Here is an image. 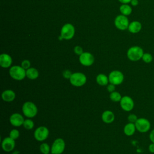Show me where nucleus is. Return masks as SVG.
I'll list each match as a JSON object with an SVG mask.
<instances>
[{
  "label": "nucleus",
  "mask_w": 154,
  "mask_h": 154,
  "mask_svg": "<svg viewBox=\"0 0 154 154\" xmlns=\"http://www.w3.org/2000/svg\"><path fill=\"white\" fill-rule=\"evenodd\" d=\"M22 112L25 117L32 119L37 114L38 108L34 102L26 101L22 105Z\"/></svg>",
  "instance_id": "nucleus-1"
},
{
  "label": "nucleus",
  "mask_w": 154,
  "mask_h": 154,
  "mask_svg": "<svg viewBox=\"0 0 154 154\" xmlns=\"http://www.w3.org/2000/svg\"><path fill=\"white\" fill-rule=\"evenodd\" d=\"M9 75L14 80L22 81L26 77V70L21 66L14 65L10 67Z\"/></svg>",
  "instance_id": "nucleus-2"
},
{
  "label": "nucleus",
  "mask_w": 154,
  "mask_h": 154,
  "mask_svg": "<svg viewBox=\"0 0 154 154\" xmlns=\"http://www.w3.org/2000/svg\"><path fill=\"white\" fill-rule=\"evenodd\" d=\"M87 80V76L84 73L82 72H75L72 73L69 79V82L72 85L80 87L86 84Z\"/></svg>",
  "instance_id": "nucleus-3"
},
{
  "label": "nucleus",
  "mask_w": 154,
  "mask_h": 154,
  "mask_svg": "<svg viewBox=\"0 0 154 154\" xmlns=\"http://www.w3.org/2000/svg\"><path fill=\"white\" fill-rule=\"evenodd\" d=\"M143 54V49L138 46H132L127 51V57L132 61H139L142 58Z\"/></svg>",
  "instance_id": "nucleus-4"
},
{
  "label": "nucleus",
  "mask_w": 154,
  "mask_h": 154,
  "mask_svg": "<svg viewBox=\"0 0 154 154\" xmlns=\"http://www.w3.org/2000/svg\"><path fill=\"white\" fill-rule=\"evenodd\" d=\"M75 32V29L74 26L69 23L64 24L61 29L60 36L64 40L72 39Z\"/></svg>",
  "instance_id": "nucleus-5"
},
{
  "label": "nucleus",
  "mask_w": 154,
  "mask_h": 154,
  "mask_svg": "<svg viewBox=\"0 0 154 154\" xmlns=\"http://www.w3.org/2000/svg\"><path fill=\"white\" fill-rule=\"evenodd\" d=\"M108 79L109 83L115 85H119L124 81V75L120 70H114L109 73Z\"/></svg>",
  "instance_id": "nucleus-6"
},
{
  "label": "nucleus",
  "mask_w": 154,
  "mask_h": 154,
  "mask_svg": "<svg viewBox=\"0 0 154 154\" xmlns=\"http://www.w3.org/2000/svg\"><path fill=\"white\" fill-rule=\"evenodd\" d=\"M51 153L52 154H62L65 150L66 143L61 138H56L51 146Z\"/></svg>",
  "instance_id": "nucleus-7"
},
{
  "label": "nucleus",
  "mask_w": 154,
  "mask_h": 154,
  "mask_svg": "<svg viewBox=\"0 0 154 154\" xmlns=\"http://www.w3.org/2000/svg\"><path fill=\"white\" fill-rule=\"evenodd\" d=\"M49 134L48 128L45 126H40L37 128L34 132V137L38 141H43L46 140Z\"/></svg>",
  "instance_id": "nucleus-8"
},
{
  "label": "nucleus",
  "mask_w": 154,
  "mask_h": 154,
  "mask_svg": "<svg viewBox=\"0 0 154 154\" xmlns=\"http://www.w3.org/2000/svg\"><path fill=\"white\" fill-rule=\"evenodd\" d=\"M135 125L136 129L141 133L148 132L151 128V124L149 120L144 117L138 118L135 123Z\"/></svg>",
  "instance_id": "nucleus-9"
},
{
  "label": "nucleus",
  "mask_w": 154,
  "mask_h": 154,
  "mask_svg": "<svg viewBox=\"0 0 154 154\" xmlns=\"http://www.w3.org/2000/svg\"><path fill=\"white\" fill-rule=\"evenodd\" d=\"M114 25L117 29L123 31L128 28L129 22L127 16L123 14H120L115 18Z\"/></svg>",
  "instance_id": "nucleus-10"
},
{
  "label": "nucleus",
  "mask_w": 154,
  "mask_h": 154,
  "mask_svg": "<svg viewBox=\"0 0 154 154\" xmlns=\"http://www.w3.org/2000/svg\"><path fill=\"white\" fill-rule=\"evenodd\" d=\"M120 102L121 108L126 112L132 111L134 107V102L132 98L129 96H122Z\"/></svg>",
  "instance_id": "nucleus-11"
},
{
  "label": "nucleus",
  "mask_w": 154,
  "mask_h": 154,
  "mask_svg": "<svg viewBox=\"0 0 154 154\" xmlns=\"http://www.w3.org/2000/svg\"><path fill=\"white\" fill-rule=\"evenodd\" d=\"M79 61L81 64L84 66H91L94 62V57L90 52H84L79 57Z\"/></svg>",
  "instance_id": "nucleus-12"
},
{
  "label": "nucleus",
  "mask_w": 154,
  "mask_h": 154,
  "mask_svg": "<svg viewBox=\"0 0 154 154\" xmlns=\"http://www.w3.org/2000/svg\"><path fill=\"white\" fill-rule=\"evenodd\" d=\"M15 140L10 137L4 138L1 142L2 149L5 152H10L13 151L15 147Z\"/></svg>",
  "instance_id": "nucleus-13"
},
{
  "label": "nucleus",
  "mask_w": 154,
  "mask_h": 154,
  "mask_svg": "<svg viewBox=\"0 0 154 154\" xmlns=\"http://www.w3.org/2000/svg\"><path fill=\"white\" fill-rule=\"evenodd\" d=\"M24 120L25 119L23 116L18 112L13 113L9 118L10 124L14 127H19L22 126Z\"/></svg>",
  "instance_id": "nucleus-14"
},
{
  "label": "nucleus",
  "mask_w": 154,
  "mask_h": 154,
  "mask_svg": "<svg viewBox=\"0 0 154 154\" xmlns=\"http://www.w3.org/2000/svg\"><path fill=\"white\" fill-rule=\"evenodd\" d=\"M12 63V58L9 54L3 53L0 55V66L2 68L7 69L11 67Z\"/></svg>",
  "instance_id": "nucleus-15"
},
{
  "label": "nucleus",
  "mask_w": 154,
  "mask_h": 154,
  "mask_svg": "<svg viewBox=\"0 0 154 154\" xmlns=\"http://www.w3.org/2000/svg\"><path fill=\"white\" fill-rule=\"evenodd\" d=\"M1 97L4 101L6 102H11L15 99L16 93L13 90L7 89L2 93Z\"/></svg>",
  "instance_id": "nucleus-16"
},
{
  "label": "nucleus",
  "mask_w": 154,
  "mask_h": 154,
  "mask_svg": "<svg viewBox=\"0 0 154 154\" xmlns=\"http://www.w3.org/2000/svg\"><path fill=\"white\" fill-rule=\"evenodd\" d=\"M101 119L103 122L106 124L112 123L115 120V115L114 112L110 110H106L104 111L102 115Z\"/></svg>",
  "instance_id": "nucleus-17"
},
{
  "label": "nucleus",
  "mask_w": 154,
  "mask_h": 154,
  "mask_svg": "<svg viewBox=\"0 0 154 154\" xmlns=\"http://www.w3.org/2000/svg\"><path fill=\"white\" fill-rule=\"evenodd\" d=\"M142 28V25L139 21H132V22L129 23V26H128V31L132 33V34H136L139 32Z\"/></svg>",
  "instance_id": "nucleus-18"
},
{
  "label": "nucleus",
  "mask_w": 154,
  "mask_h": 154,
  "mask_svg": "<svg viewBox=\"0 0 154 154\" xmlns=\"http://www.w3.org/2000/svg\"><path fill=\"white\" fill-rule=\"evenodd\" d=\"M136 127L135 123H128L125 125L123 128V132L126 136H132L133 135L136 131Z\"/></svg>",
  "instance_id": "nucleus-19"
},
{
  "label": "nucleus",
  "mask_w": 154,
  "mask_h": 154,
  "mask_svg": "<svg viewBox=\"0 0 154 154\" xmlns=\"http://www.w3.org/2000/svg\"><path fill=\"white\" fill-rule=\"evenodd\" d=\"M96 81L100 86H106L109 83L108 76H107L104 73L98 74L96 78Z\"/></svg>",
  "instance_id": "nucleus-20"
},
{
  "label": "nucleus",
  "mask_w": 154,
  "mask_h": 154,
  "mask_svg": "<svg viewBox=\"0 0 154 154\" xmlns=\"http://www.w3.org/2000/svg\"><path fill=\"white\" fill-rule=\"evenodd\" d=\"M39 76V72L36 68L29 67L26 70V77L29 79L34 80L36 79Z\"/></svg>",
  "instance_id": "nucleus-21"
},
{
  "label": "nucleus",
  "mask_w": 154,
  "mask_h": 154,
  "mask_svg": "<svg viewBox=\"0 0 154 154\" xmlns=\"http://www.w3.org/2000/svg\"><path fill=\"white\" fill-rule=\"evenodd\" d=\"M119 9L121 14L126 16L130 15L132 11L131 7L128 4H122V5H120Z\"/></svg>",
  "instance_id": "nucleus-22"
},
{
  "label": "nucleus",
  "mask_w": 154,
  "mask_h": 154,
  "mask_svg": "<svg viewBox=\"0 0 154 154\" xmlns=\"http://www.w3.org/2000/svg\"><path fill=\"white\" fill-rule=\"evenodd\" d=\"M109 99L111 101L114 102H119L120 101L122 96L121 95V94L117 91H114L112 93H111L109 94Z\"/></svg>",
  "instance_id": "nucleus-23"
},
{
  "label": "nucleus",
  "mask_w": 154,
  "mask_h": 154,
  "mask_svg": "<svg viewBox=\"0 0 154 154\" xmlns=\"http://www.w3.org/2000/svg\"><path fill=\"white\" fill-rule=\"evenodd\" d=\"M51 147L46 143H42L39 147V150L42 154H49L51 153Z\"/></svg>",
  "instance_id": "nucleus-24"
},
{
  "label": "nucleus",
  "mask_w": 154,
  "mask_h": 154,
  "mask_svg": "<svg viewBox=\"0 0 154 154\" xmlns=\"http://www.w3.org/2000/svg\"><path fill=\"white\" fill-rule=\"evenodd\" d=\"M23 128L27 130H31L32 129L34 126V121L30 119V118H27L25 119L23 125Z\"/></svg>",
  "instance_id": "nucleus-25"
},
{
  "label": "nucleus",
  "mask_w": 154,
  "mask_h": 154,
  "mask_svg": "<svg viewBox=\"0 0 154 154\" xmlns=\"http://www.w3.org/2000/svg\"><path fill=\"white\" fill-rule=\"evenodd\" d=\"M19 135H20L19 131L17 129H11L9 133V137L14 140L17 139L19 138Z\"/></svg>",
  "instance_id": "nucleus-26"
},
{
  "label": "nucleus",
  "mask_w": 154,
  "mask_h": 154,
  "mask_svg": "<svg viewBox=\"0 0 154 154\" xmlns=\"http://www.w3.org/2000/svg\"><path fill=\"white\" fill-rule=\"evenodd\" d=\"M141 59L144 63H150L153 60V57L150 53H144Z\"/></svg>",
  "instance_id": "nucleus-27"
},
{
  "label": "nucleus",
  "mask_w": 154,
  "mask_h": 154,
  "mask_svg": "<svg viewBox=\"0 0 154 154\" xmlns=\"http://www.w3.org/2000/svg\"><path fill=\"white\" fill-rule=\"evenodd\" d=\"M72 72L70 70H68V69H66L64 70L63 73H62V75L63 76L64 78L65 79H69L70 78L72 75Z\"/></svg>",
  "instance_id": "nucleus-28"
},
{
  "label": "nucleus",
  "mask_w": 154,
  "mask_h": 154,
  "mask_svg": "<svg viewBox=\"0 0 154 154\" xmlns=\"http://www.w3.org/2000/svg\"><path fill=\"white\" fill-rule=\"evenodd\" d=\"M138 118L137 117V115H135V114H130L128 116V120L129 122L130 123H135L136 122V121L137 120Z\"/></svg>",
  "instance_id": "nucleus-29"
},
{
  "label": "nucleus",
  "mask_w": 154,
  "mask_h": 154,
  "mask_svg": "<svg viewBox=\"0 0 154 154\" xmlns=\"http://www.w3.org/2000/svg\"><path fill=\"white\" fill-rule=\"evenodd\" d=\"M24 69L27 70L29 67H31V63L28 60H24L22 61L21 65H20Z\"/></svg>",
  "instance_id": "nucleus-30"
},
{
  "label": "nucleus",
  "mask_w": 154,
  "mask_h": 154,
  "mask_svg": "<svg viewBox=\"0 0 154 154\" xmlns=\"http://www.w3.org/2000/svg\"><path fill=\"white\" fill-rule=\"evenodd\" d=\"M73 51H74V52L75 53V54H76V55H78L79 56L84 52L82 47L80 46H76L74 48Z\"/></svg>",
  "instance_id": "nucleus-31"
},
{
  "label": "nucleus",
  "mask_w": 154,
  "mask_h": 154,
  "mask_svg": "<svg viewBox=\"0 0 154 154\" xmlns=\"http://www.w3.org/2000/svg\"><path fill=\"white\" fill-rule=\"evenodd\" d=\"M116 86V85H114V84H112L109 83V84L106 85V90H107V91H108L109 93H112V92H113V91H115Z\"/></svg>",
  "instance_id": "nucleus-32"
},
{
  "label": "nucleus",
  "mask_w": 154,
  "mask_h": 154,
  "mask_svg": "<svg viewBox=\"0 0 154 154\" xmlns=\"http://www.w3.org/2000/svg\"><path fill=\"white\" fill-rule=\"evenodd\" d=\"M149 139L152 143H154V129H152L149 134Z\"/></svg>",
  "instance_id": "nucleus-33"
},
{
  "label": "nucleus",
  "mask_w": 154,
  "mask_h": 154,
  "mask_svg": "<svg viewBox=\"0 0 154 154\" xmlns=\"http://www.w3.org/2000/svg\"><path fill=\"white\" fill-rule=\"evenodd\" d=\"M149 151L152 153H154V143H152L151 144H149Z\"/></svg>",
  "instance_id": "nucleus-34"
},
{
  "label": "nucleus",
  "mask_w": 154,
  "mask_h": 154,
  "mask_svg": "<svg viewBox=\"0 0 154 154\" xmlns=\"http://www.w3.org/2000/svg\"><path fill=\"white\" fill-rule=\"evenodd\" d=\"M130 3L132 6H137L138 4V0H132Z\"/></svg>",
  "instance_id": "nucleus-35"
},
{
  "label": "nucleus",
  "mask_w": 154,
  "mask_h": 154,
  "mask_svg": "<svg viewBox=\"0 0 154 154\" xmlns=\"http://www.w3.org/2000/svg\"><path fill=\"white\" fill-rule=\"evenodd\" d=\"M131 1L132 0H119V1L122 4H128L130 3Z\"/></svg>",
  "instance_id": "nucleus-36"
},
{
  "label": "nucleus",
  "mask_w": 154,
  "mask_h": 154,
  "mask_svg": "<svg viewBox=\"0 0 154 154\" xmlns=\"http://www.w3.org/2000/svg\"><path fill=\"white\" fill-rule=\"evenodd\" d=\"M49 154H52V153H49Z\"/></svg>",
  "instance_id": "nucleus-37"
}]
</instances>
